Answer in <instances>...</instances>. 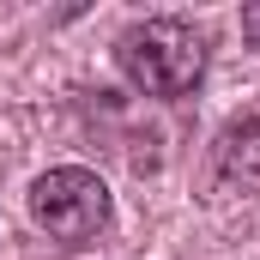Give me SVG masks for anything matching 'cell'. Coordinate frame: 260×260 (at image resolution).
Masks as SVG:
<instances>
[{
	"mask_svg": "<svg viewBox=\"0 0 260 260\" xmlns=\"http://www.w3.org/2000/svg\"><path fill=\"white\" fill-rule=\"evenodd\" d=\"M242 37H248V49H260V0L242 6Z\"/></svg>",
	"mask_w": 260,
	"mask_h": 260,
	"instance_id": "4",
	"label": "cell"
},
{
	"mask_svg": "<svg viewBox=\"0 0 260 260\" xmlns=\"http://www.w3.org/2000/svg\"><path fill=\"white\" fill-rule=\"evenodd\" d=\"M115 67L145 97H188L212 67V43L188 18H133L115 37Z\"/></svg>",
	"mask_w": 260,
	"mask_h": 260,
	"instance_id": "1",
	"label": "cell"
},
{
	"mask_svg": "<svg viewBox=\"0 0 260 260\" xmlns=\"http://www.w3.org/2000/svg\"><path fill=\"white\" fill-rule=\"evenodd\" d=\"M212 176L236 194H260V97L242 103L212 139Z\"/></svg>",
	"mask_w": 260,
	"mask_h": 260,
	"instance_id": "3",
	"label": "cell"
},
{
	"mask_svg": "<svg viewBox=\"0 0 260 260\" xmlns=\"http://www.w3.org/2000/svg\"><path fill=\"white\" fill-rule=\"evenodd\" d=\"M109 182L85 164H55L30 182V224L61 242V248H85L109 230Z\"/></svg>",
	"mask_w": 260,
	"mask_h": 260,
	"instance_id": "2",
	"label": "cell"
}]
</instances>
